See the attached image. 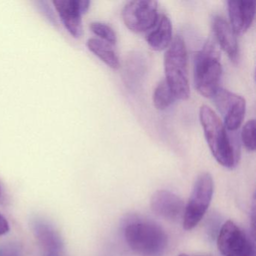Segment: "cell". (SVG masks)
Wrapping results in <instances>:
<instances>
[{
	"label": "cell",
	"mask_w": 256,
	"mask_h": 256,
	"mask_svg": "<svg viewBox=\"0 0 256 256\" xmlns=\"http://www.w3.org/2000/svg\"><path fill=\"white\" fill-rule=\"evenodd\" d=\"M221 56L216 43L208 40L194 58V83L200 95L212 98L220 89L222 76Z\"/></svg>",
	"instance_id": "obj_3"
},
{
	"label": "cell",
	"mask_w": 256,
	"mask_h": 256,
	"mask_svg": "<svg viewBox=\"0 0 256 256\" xmlns=\"http://www.w3.org/2000/svg\"><path fill=\"white\" fill-rule=\"evenodd\" d=\"M40 5V10L42 12L43 14L46 16V17L54 25L56 24V17L54 16L53 10L50 8V6H48V2L46 1H40L38 2Z\"/></svg>",
	"instance_id": "obj_20"
},
{
	"label": "cell",
	"mask_w": 256,
	"mask_h": 256,
	"mask_svg": "<svg viewBox=\"0 0 256 256\" xmlns=\"http://www.w3.org/2000/svg\"><path fill=\"white\" fill-rule=\"evenodd\" d=\"M91 30L96 35L102 38L103 41L110 44H115L116 42V32L109 25L102 22H92L90 25Z\"/></svg>",
	"instance_id": "obj_17"
},
{
	"label": "cell",
	"mask_w": 256,
	"mask_h": 256,
	"mask_svg": "<svg viewBox=\"0 0 256 256\" xmlns=\"http://www.w3.org/2000/svg\"><path fill=\"white\" fill-rule=\"evenodd\" d=\"M10 230V223L4 216L0 214V236L8 233Z\"/></svg>",
	"instance_id": "obj_21"
},
{
	"label": "cell",
	"mask_w": 256,
	"mask_h": 256,
	"mask_svg": "<svg viewBox=\"0 0 256 256\" xmlns=\"http://www.w3.org/2000/svg\"><path fill=\"white\" fill-rule=\"evenodd\" d=\"M79 5H80V12H82V14H85L89 10L90 1H89V0H79Z\"/></svg>",
	"instance_id": "obj_22"
},
{
	"label": "cell",
	"mask_w": 256,
	"mask_h": 256,
	"mask_svg": "<svg viewBox=\"0 0 256 256\" xmlns=\"http://www.w3.org/2000/svg\"><path fill=\"white\" fill-rule=\"evenodd\" d=\"M150 206L154 214L169 221H178L185 209L182 199L168 190L156 192L151 198Z\"/></svg>",
	"instance_id": "obj_9"
},
{
	"label": "cell",
	"mask_w": 256,
	"mask_h": 256,
	"mask_svg": "<svg viewBox=\"0 0 256 256\" xmlns=\"http://www.w3.org/2000/svg\"><path fill=\"white\" fill-rule=\"evenodd\" d=\"M166 80L176 98L186 100L190 97L188 53L184 38L176 36L166 50L164 58Z\"/></svg>",
	"instance_id": "obj_4"
},
{
	"label": "cell",
	"mask_w": 256,
	"mask_h": 256,
	"mask_svg": "<svg viewBox=\"0 0 256 256\" xmlns=\"http://www.w3.org/2000/svg\"><path fill=\"white\" fill-rule=\"evenodd\" d=\"M154 104L158 110H164L168 108L176 100L173 91L170 89L166 79L162 80L154 90Z\"/></svg>",
	"instance_id": "obj_16"
},
{
	"label": "cell",
	"mask_w": 256,
	"mask_h": 256,
	"mask_svg": "<svg viewBox=\"0 0 256 256\" xmlns=\"http://www.w3.org/2000/svg\"><path fill=\"white\" fill-rule=\"evenodd\" d=\"M230 26L236 35L244 34L252 24L256 14V2L230 0L228 2Z\"/></svg>",
	"instance_id": "obj_11"
},
{
	"label": "cell",
	"mask_w": 256,
	"mask_h": 256,
	"mask_svg": "<svg viewBox=\"0 0 256 256\" xmlns=\"http://www.w3.org/2000/svg\"><path fill=\"white\" fill-rule=\"evenodd\" d=\"M212 29L216 40L222 49L227 54L232 62H238L239 48L236 35L227 20L222 16H215L212 20Z\"/></svg>",
	"instance_id": "obj_13"
},
{
	"label": "cell",
	"mask_w": 256,
	"mask_h": 256,
	"mask_svg": "<svg viewBox=\"0 0 256 256\" xmlns=\"http://www.w3.org/2000/svg\"><path fill=\"white\" fill-rule=\"evenodd\" d=\"M214 186L210 174L206 172L198 176L184 209L182 224L185 230L194 228L203 218L212 200Z\"/></svg>",
	"instance_id": "obj_5"
},
{
	"label": "cell",
	"mask_w": 256,
	"mask_h": 256,
	"mask_svg": "<svg viewBox=\"0 0 256 256\" xmlns=\"http://www.w3.org/2000/svg\"><path fill=\"white\" fill-rule=\"evenodd\" d=\"M217 246L223 256H256L254 241L234 222H226L217 236Z\"/></svg>",
	"instance_id": "obj_6"
},
{
	"label": "cell",
	"mask_w": 256,
	"mask_h": 256,
	"mask_svg": "<svg viewBox=\"0 0 256 256\" xmlns=\"http://www.w3.org/2000/svg\"><path fill=\"white\" fill-rule=\"evenodd\" d=\"M178 256H202V254H186V253H182V254H179Z\"/></svg>",
	"instance_id": "obj_24"
},
{
	"label": "cell",
	"mask_w": 256,
	"mask_h": 256,
	"mask_svg": "<svg viewBox=\"0 0 256 256\" xmlns=\"http://www.w3.org/2000/svg\"><path fill=\"white\" fill-rule=\"evenodd\" d=\"M6 194L2 184L0 182V204L4 205L6 204Z\"/></svg>",
	"instance_id": "obj_23"
},
{
	"label": "cell",
	"mask_w": 256,
	"mask_h": 256,
	"mask_svg": "<svg viewBox=\"0 0 256 256\" xmlns=\"http://www.w3.org/2000/svg\"><path fill=\"white\" fill-rule=\"evenodd\" d=\"M0 256H23V250L18 242H8L0 248Z\"/></svg>",
	"instance_id": "obj_19"
},
{
	"label": "cell",
	"mask_w": 256,
	"mask_h": 256,
	"mask_svg": "<svg viewBox=\"0 0 256 256\" xmlns=\"http://www.w3.org/2000/svg\"><path fill=\"white\" fill-rule=\"evenodd\" d=\"M86 46L91 52L110 68L114 70L119 68L120 66L119 58L112 47V44L98 38H91L88 40Z\"/></svg>",
	"instance_id": "obj_15"
},
{
	"label": "cell",
	"mask_w": 256,
	"mask_h": 256,
	"mask_svg": "<svg viewBox=\"0 0 256 256\" xmlns=\"http://www.w3.org/2000/svg\"><path fill=\"white\" fill-rule=\"evenodd\" d=\"M199 118L205 138L214 158L223 167L234 168L240 158L238 136L232 137L228 134L220 116L206 104L200 107Z\"/></svg>",
	"instance_id": "obj_1"
},
{
	"label": "cell",
	"mask_w": 256,
	"mask_h": 256,
	"mask_svg": "<svg viewBox=\"0 0 256 256\" xmlns=\"http://www.w3.org/2000/svg\"><path fill=\"white\" fill-rule=\"evenodd\" d=\"M241 140L248 151L256 150V121L250 120L246 122L241 132Z\"/></svg>",
	"instance_id": "obj_18"
},
{
	"label": "cell",
	"mask_w": 256,
	"mask_h": 256,
	"mask_svg": "<svg viewBox=\"0 0 256 256\" xmlns=\"http://www.w3.org/2000/svg\"><path fill=\"white\" fill-rule=\"evenodd\" d=\"M158 17L156 1H130L122 8V18L124 24L133 32H148L155 24Z\"/></svg>",
	"instance_id": "obj_7"
},
{
	"label": "cell",
	"mask_w": 256,
	"mask_h": 256,
	"mask_svg": "<svg viewBox=\"0 0 256 256\" xmlns=\"http://www.w3.org/2000/svg\"><path fill=\"white\" fill-rule=\"evenodd\" d=\"M32 230L42 256H62L64 242L59 232L52 224L46 220H35Z\"/></svg>",
	"instance_id": "obj_10"
},
{
	"label": "cell",
	"mask_w": 256,
	"mask_h": 256,
	"mask_svg": "<svg viewBox=\"0 0 256 256\" xmlns=\"http://www.w3.org/2000/svg\"><path fill=\"white\" fill-rule=\"evenodd\" d=\"M53 4L67 30L74 38H80L83 25L79 0H54Z\"/></svg>",
	"instance_id": "obj_12"
},
{
	"label": "cell",
	"mask_w": 256,
	"mask_h": 256,
	"mask_svg": "<svg viewBox=\"0 0 256 256\" xmlns=\"http://www.w3.org/2000/svg\"><path fill=\"white\" fill-rule=\"evenodd\" d=\"M228 131L236 132L240 126L246 113V100L241 96L220 88L212 97Z\"/></svg>",
	"instance_id": "obj_8"
},
{
	"label": "cell",
	"mask_w": 256,
	"mask_h": 256,
	"mask_svg": "<svg viewBox=\"0 0 256 256\" xmlns=\"http://www.w3.org/2000/svg\"><path fill=\"white\" fill-rule=\"evenodd\" d=\"M146 40L154 50H162L169 47L172 42V24L167 16H158L155 24L146 32Z\"/></svg>",
	"instance_id": "obj_14"
},
{
	"label": "cell",
	"mask_w": 256,
	"mask_h": 256,
	"mask_svg": "<svg viewBox=\"0 0 256 256\" xmlns=\"http://www.w3.org/2000/svg\"><path fill=\"white\" fill-rule=\"evenodd\" d=\"M124 236L130 248L140 256H164L168 238L164 229L150 220H133L126 224Z\"/></svg>",
	"instance_id": "obj_2"
}]
</instances>
